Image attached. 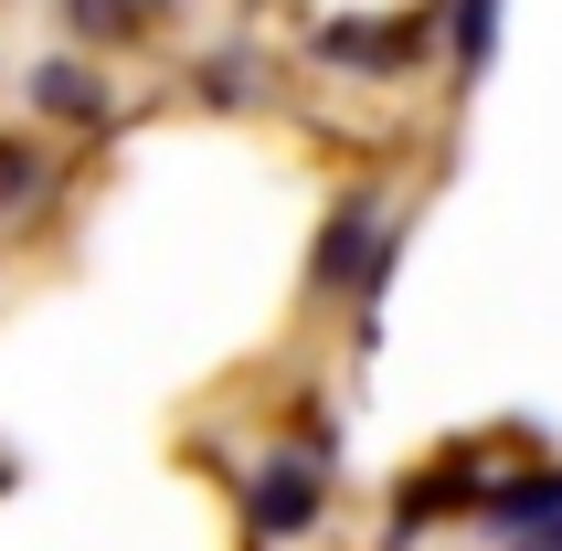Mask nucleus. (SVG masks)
<instances>
[{
  "label": "nucleus",
  "instance_id": "nucleus-4",
  "mask_svg": "<svg viewBox=\"0 0 562 551\" xmlns=\"http://www.w3.org/2000/svg\"><path fill=\"white\" fill-rule=\"evenodd\" d=\"M318 54H329V64H361V75H393V64L414 54V32H382V22H329V32H318Z\"/></svg>",
  "mask_w": 562,
  "mask_h": 551
},
{
  "label": "nucleus",
  "instance_id": "nucleus-5",
  "mask_svg": "<svg viewBox=\"0 0 562 551\" xmlns=\"http://www.w3.org/2000/svg\"><path fill=\"white\" fill-rule=\"evenodd\" d=\"M32 95H43V117H106V75H86V64H43Z\"/></svg>",
  "mask_w": 562,
  "mask_h": 551
},
{
  "label": "nucleus",
  "instance_id": "nucleus-3",
  "mask_svg": "<svg viewBox=\"0 0 562 551\" xmlns=\"http://www.w3.org/2000/svg\"><path fill=\"white\" fill-rule=\"evenodd\" d=\"M477 509H488V530H499V541H531V530H552V520H562V477H520V488H488Z\"/></svg>",
  "mask_w": 562,
  "mask_h": 551
},
{
  "label": "nucleus",
  "instance_id": "nucleus-1",
  "mask_svg": "<svg viewBox=\"0 0 562 551\" xmlns=\"http://www.w3.org/2000/svg\"><path fill=\"white\" fill-rule=\"evenodd\" d=\"M382 276H393V245H382V202H372V191H350L340 213H329V234H318L308 286H318V297H340V286L382 297Z\"/></svg>",
  "mask_w": 562,
  "mask_h": 551
},
{
  "label": "nucleus",
  "instance_id": "nucleus-6",
  "mask_svg": "<svg viewBox=\"0 0 562 551\" xmlns=\"http://www.w3.org/2000/svg\"><path fill=\"white\" fill-rule=\"evenodd\" d=\"M446 32H457V64H488V43H499V0H446Z\"/></svg>",
  "mask_w": 562,
  "mask_h": 551
},
{
  "label": "nucleus",
  "instance_id": "nucleus-9",
  "mask_svg": "<svg viewBox=\"0 0 562 551\" xmlns=\"http://www.w3.org/2000/svg\"><path fill=\"white\" fill-rule=\"evenodd\" d=\"M149 11H170V0H127V22H149Z\"/></svg>",
  "mask_w": 562,
  "mask_h": 551
},
{
  "label": "nucleus",
  "instance_id": "nucleus-8",
  "mask_svg": "<svg viewBox=\"0 0 562 551\" xmlns=\"http://www.w3.org/2000/svg\"><path fill=\"white\" fill-rule=\"evenodd\" d=\"M520 551H562V520H552V530H531V541H520Z\"/></svg>",
  "mask_w": 562,
  "mask_h": 551
},
{
  "label": "nucleus",
  "instance_id": "nucleus-7",
  "mask_svg": "<svg viewBox=\"0 0 562 551\" xmlns=\"http://www.w3.org/2000/svg\"><path fill=\"white\" fill-rule=\"evenodd\" d=\"M32 191H43V149L0 138V202H32Z\"/></svg>",
  "mask_w": 562,
  "mask_h": 551
},
{
  "label": "nucleus",
  "instance_id": "nucleus-2",
  "mask_svg": "<svg viewBox=\"0 0 562 551\" xmlns=\"http://www.w3.org/2000/svg\"><path fill=\"white\" fill-rule=\"evenodd\" d=\"M318 498H329V457H266L255 466V488H245V520H255V541H297V530L318 520Z\"/></svg>",
  "mask_w": 562,
  "mask_h": 551
}]
</instances>
